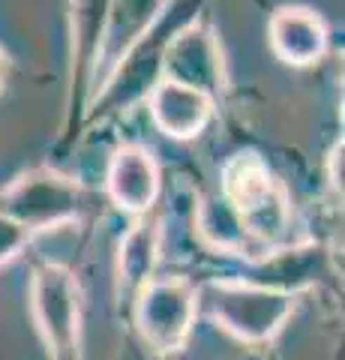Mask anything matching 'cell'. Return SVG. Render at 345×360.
<instances>
[{"label":"cell","instance_id":"4","mask_svg":"<svg viewBox=\"0 0 345 360\" xmlns=\"http://www.w3.org/2000/svg\"><path fill=\"white\" fill-rule=\"evenodd\" d=\"M30 315L48 360H79L82 285L63 264H39L30 276Z\"/></svg>","mask_w":345,"mask_h":360},{"label":"cell","instance_id":"6","mask_svg":"<svg viewBox=\"0 0 345 360\" xmlns=\"http://www.w3.org/2000/svg\"><path fill=\"white\" fill-rule=\"evenodd\" d=\"M160 78L198 90L219 103L228 90V72L216 27L210 21L183 25L160 54Z\"/></svg>","mask_w":345,"mask_h":360},{"label":"cell","instance_id":"12","mask_svg":"<svg viewBox=\"0 0 345 360\" xmlns=\"http://www.w3.org/2000/svg\"><path fill=\"white\" fill-rule=\"evenodd\" d=\"M162 255V222L148 213L129 225L117 246V295L136 300V295L157 276Z\"/></svg>","mask_w":345,"mask_h":360},{"label":"cell","instance_id":"15","mask_svg":"<svg viewBox=\"0 0 345 360\" xmlns=\"http://www.w3.org/2000/svg\"><path fill=\"white\" fill-rule=\"evenodd\" d=\"M327 184L330 189L342 198V139L333 144L330 153H327Z\"/></svg>","mask_w":345,"mask_h":360},{"label":"cell","instance_id":"2","mask_svg":"<svg viewBox=\"0 0 345 360\" xmlns=\"http://www.w3.org/2000/svg\"><path fill=\"white\" fill-rule=\"evenodd\" d=\"M202 303L210 319L240 342L267 345L292 319L297 300L288 291L249 283V279H210L198 288V307Z\"/></svg>","mask_w":345,"mask_h":360},{"label":"cell","instance_id":"10","mask_svg":"<svg viewBox=\"0 0 345 360\" xmlns=\"http://www.w3.org/2000/svg\"><path fill=\"white\" fill-rule=\"evenodd\" d=\"M267 42H271L276 60L294 66V70H306L327 54L330 30L315 9L288 4L276 9L267 21Z\"/></svg>","mask_w":345,"mask_h":360},{"label":"cell","instance_id":"1","mask_svg":"<svg viewBox=\"0 0 345 360\" xmlns=\"http://www.w3.org/2000/svg\"><path fill=\"white\" fill-rule=\"evenodd\" d=\"M219 195L240 217L255 246H276L292 225V195L259 150L231 153L219 172Z\"/></svg>","mask_w":345,"mask_h":360},{"label":"cell","instance_id":"16","mask_svg":"<svg viewBox=\"0 0 345 360\" xmlns=\"http://www.w3.org/2000/svg\"><path fill=\"white\" fill-rule=\"evenodd\" d=\"M6 70H9V63H6V54L0 51V90H4V84H6Z\"/></svg>","mask_w":345,"mask_h":360},{"label":"cell","instance_id":"13","mask_svg":"<svg viewBox=\"0 0 345 360\" xmlns=\"http://www.w3.org/2000/svg\"><path fill=\"white\" fill-rule=\"evenodd\" d=\"M195 229L204 238V243H210L219 252H243V255L259 252V246H255V240L247 234V229H243L235 207H231L219 193L198 198Z\"/></svg>","mask_w":345,"mask_h":360},{"label":"cell","instance_id":"8","mask_svg":"<svg viewBox=\"0 0 345 360\" xmlns=\"http://www.w3.org/2000/svg\"><path fill=\"white\" fill-rule=\"evenodd\" d=\"M160 165L144 144L126 141L111 153L105 172V193L111 205L120 207L129 217H148L160 198Z\"/></svg>","mask_w":345,"mask_h":360},{"label":"cell","instance_id":"14","mask_svg":"<svg viewBox=\"0 0 345 360\" xmlns=\"http://www.w3.org/2000/svg\"><path fill=\"white\" fill-rule=\"evenodd\" d=\"M30 240H33V234L27 229H21V225L0 217V267L9 264L15 255L25 252Z\"/></svg>","mask_w":345,"mask_h":360},{"label":"cell","instance_id":"5","mask_svg":"<svg viewBox=\"0 0 345 360\" xmlns=\"http://www.w3.org/2000/svg\"><path fill=\"white\" fill-rule=\"evenodd\" d=\"M132 303L138 333L153 352L177 354L186 345L198 315V288L186 276H153Z\"/></svg>","mask_w":345,"mask_h":360},{"label":"cell","instance_id":"3","mask_svg":"<svg viewBox=\"0 0 345 360\" xmlns=\"http://www.w3.org/2000/svg\"><path fill=\"white\" fill-rule=\"evenodd\" d=\"M82 210V184L51 165H37L30 172H21L0 189V217L27 229L30 234L79 222Z\"/></svg>","mask_w":345,"mask_h":360},{"label":"cell","instance_id":"11","mask_svg":"<svg viewBox=\"0 0 345 360\" xmlns=\"http://www.w3.org/2000/svg\"><path fill=\"white\" fill-rule=\"evenodd\" d=\"M148 111L162 135L174 141H193L210 127L216 115V103L198 90L157 78L148 90Z\"/></svg>","mask_w":345,"mask_h":360},{"label":"cell","instance_id":"9","mask_svg":"<svg viewBox=\"0 0 345 360\" xmlns=\"http://www.w3.org/2000/svg\"><path fill=\"white\" fill-rule=\"evenodd\" d=\"M162 6H165V0H115L111 4V21H108L105 45H103L99 66L93 75L91 105L96 96H105V90L115 82V75L124 70L132 49L148 37V30L162 13Z\"/></svg>","mask_w":345,"mask_h":360},{"label":"cell","instance_id":"7","mask_svg":"<svg viewBox=\"0 0 345 360\" xmlns=\"http://www.w3.org/2000/svg\"><path fill=\"white\" fill-rule=\"evenodd\" d=\"M111 4L115 0H70V33H72V63H70V115L91 108L93 75L105 45Z\"/></svg>","mask_w":345,"mask_h":360}]
</instances>
